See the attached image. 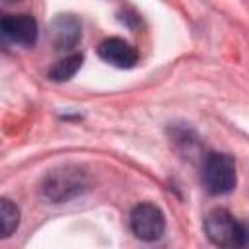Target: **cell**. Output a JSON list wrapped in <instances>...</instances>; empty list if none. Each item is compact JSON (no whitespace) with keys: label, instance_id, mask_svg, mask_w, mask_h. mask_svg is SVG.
Segmentation results:
<instances>
[{"label":"cell","instance_id":"7a4b0ae2","mask_svg":"<svg viewBox=\"0 0 249 249\" xmlns=\"http://www.w3.org/2000/svg\"><path fill=\"white\" fill-rule=\"evenodd\" d=\"M86 185H88V181H86V175L82 169L64 165V167L53 169L45 175L41 193L47 200L58 204V202H66L74 196H80L86 191Z\"/></svg>","mask_w":249,"mask_h":249},{"label":"cell","instance_id":"8992f818","mask_svg":"<svg viewBox=\"0 0 249 249\" xmlns=\"http://www.w3.org/2000/svg\"><path fill=\"white\" fill-rule=\"evenodd\" d=\"M82 39V21L74 14H60L51 23V43L56 51H72Z\"/></svg>","mask_w":249,"mask_h":249},{"label":"cell","instance_id":"6da1fadb","mask_svg":"<svg viewBox=\"0 0 249 249\" xmlns=\"http://www.w3.org/2000/svg\"><path fill=\"white\" fill-rule=\"evenodd\" d=\"M200 181L210 195H228L235 189V161L231 156L222 152H210L204 156L200 165Z\"/></svg>","mask_w":249,"mask_h":249},{"label":"cell","instance_id":"277c9868","mask_svg":"<svg viewBox=\"0 0 249 249\" xmlns=\"http://www.w3.org/2000/svg\"><path fill=\"white\" fill-rule=\"evenodd\" d=\"M130 231L140 241H158L165 231V216L154 202H140L130 210Z\"/></svg>","mask_w":249,"mask_h":249},{"label":"cell","instance_id":"5b68a950","mask_svg":"<svg viewBox=\"0 0 249 249\" xmlns=\"http://www.w3.org/2000/svg\"><path fill=\"white\" fill-rule=\"evenodd\" d=\"M0 27L4 39L19 47H33L39 35L37 21L29 14H8L2 18Z\"/></svg>","mask_w":249,"mask_h":249},{"label":"cell","instance_id":"ba28073f","mask_svg":"<svg viewBox=\"0 0 249 249\" xmlns=\"http://www.w3.org/2000/svg\"><path fill=\"white\" fill-rule=\"evenodd\" d=\"M82 62H84V56L80 53H72V54H66L62 56L60 60H56L49 72H47V78L53 80V82H68L80 68H82Z\"/></svg>","mask_w":249,"mask_h":249},{"label":"cell","instance_id":"9c48e42d","mask_svg":"<svg viewBox=\"0 0 249 249\" xmlns=\"http://www.w3.org/2000/svg\"><path fill=\"white\" fill-rule=\"evenodd\" d=\"M0 224H2V237H10L19 226V208L10 200H0Z\"/></svg>","mask_w":249,"mask_h":249},{"label":"cell","instance_id":"30bf717a","mask_svg":"<svg viewBox=\"0 0 249 249\" xmlns=\"http://www.w3.org/2000/svg\"><path fill=\"white\" fill-rule=\"evenodd\" d=\"M245 226V224H243ZM249 245V226H245V233H243V247Z\"/></svg>","mask_w":249,"mask_h":249},{"label":"cell","instance_id":"8fae6325","mask_svg":"<svg viewBox=\"0 0 249 249\" xmlns=\"http://www.w3.org/2000/svg\"><path fill=\"white\" fill-rule=\"evenodd\" d=\"M4 4H14V2H19V0H2Z\"/></svg>","mask_w":249,"mask_h":249},{"label":"cell","instance_id":"3957f363","mask_svg":"<svg viewBox=\"0 0 249 249\" xmlns=\"http://www.w3.org/2000/svg\"><path fill=\"white\" fill-rule=\"evenodd\" d=\"M204 233L218 247H243L245 226L239 224L226 208H214L204 218Z\"/></svg>","mask_w":249,"mask_h":249},{"label":"cell","instance_id":"52a82bcc","mask_svg":"<svg viewBox=\"0 0 249 249\" xmlns=\"http://www.w3.org/2000/svg\"><path fill=\"white\" fill-rule=\"evenodd\" d=\"M97 54L115 68H132L138 62V51L121 37H107L99 43Z\"/></svg>","mask_w":249,"mask_h":249}]
</instances>
